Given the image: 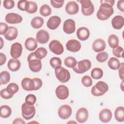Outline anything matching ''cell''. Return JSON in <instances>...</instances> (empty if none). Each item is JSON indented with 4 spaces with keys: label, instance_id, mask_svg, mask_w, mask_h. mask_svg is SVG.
Listing matches in <instances>:
<instances>
[{
    "label": "cell",
    "instance_id": "1",
    "mask_svg": "<svg viewBox=\"0 0 124 124\" xmlns=\"http://www.w3.org/2000/svg\"><path fill=\"white\" fill-rule=\"evenodd\" d=\"M101 5L98 10L96 16L97 18L102 21L108 19L114 13L113 6L115 1L113 0H101Z\"/></svg>",
    "mask_w": 124,
    "mask_h": 124
},
{
    "label": "cell",
    "instance_id": "2",
    "mask_svg": "<svg viewBox=\"0 0 124 124\" xmlns=\"http://www.w3.org/2000/svg\"><path fill=\"white\" fill-rule=\"evenodd\" d=\"M30 69L33 72H38L42 68V62L40 60L37 59L34 52L30 53L27 58Z\"/></svg>",
    "mask_w": 124,
    "mask_h": 124
},
{
    "label": "cell",
    "instance_id": "3",
    "mask_svg": "<svg viewBox=\"0 0 124 124\" xmlns=\"http://www.w3.org/2000/svg\"><path fill=\"white\" fill-rule=\"evenodd\" d=\"M108 90V85L103 81H99L92 87L91 93L94 96H100L104 95Z\"/></svg>",
    "mask_w": 124,
    "mask_h": 124
},
{
    "label": "cell",
    "instance_id": "4",
    "mask_svg": "<svg viewBox=\"0 0 124 124\" xmlns=\"http://www.w3.org/2000/svg\"><path fill=\"white\" fill-rule=\"evenodd\" d=\"M55 74L58 80L62 83L67 82L70 78V74L69 71L61 66L55 68Z\"/></svg>",
    "mask_w": 124,
    "mask_h": 124
},
{
    "label": "cell",
    "instance_id": "5",
    "mask_svg": "<svg viewBox=\"0 0 124 124\" xmlns=\"http://www.w3.org/2000/svg\"><path fill=\"white\" fill-rule=\"evenodd\" d=\"M91 62L89 60L84 59L77 62L73 70L76 73L83 74L88 71L91 68Z\"/></svg>",
    "mask_w": 124,
    "mask_h": 124
},
{
    "label": "cell",
    "instance_id": "6",
    "mask_svg": "<svg viewBox=\"0 0 124 124\" xmlns=\"http://www.w3.org/2000/svg\"><path fill=\"white\" fill-rule=\"evenodd\" d=\"M22 117L26 120L32 119L35 114V108L33 105H29L24 103L21 106Z\"/></svg>",
    "mask_w": 124,
    "mask_h": 124
},
{
    "label": "cell",
    "instance_id": "7",
    "mask_svg": "<svg viewBox=\"0 0 124 124\" xmlns=\"http://www.w3.org/2000/svg\"><path fill=\"white\" fill-rule=\"evenodd\" d=\"M79 2L81 4V12L83 15L90 16L93 14L94 8L90 0H81Z\"/></svg>",
    "mask_w": 124,
    "mask_h": 124
},
{
    "label": "cell",
    "instance_id": "8",
    "mask_svg": "<svg viewBox=\"0 0 124 124\" xmlns=\"http://www.w3.org/2000/svg\"><path fill=\"white\" fill-rule=\"evenodd\" d=\"M50 50L56 55L62 54L64 51V48L62 45L60 41L57 40H53L48 45Z\"/></svg>",
    "mask_w": 124,
    "mask_h": 124
},
{
    "label": "cell",
    "instance_id": "9",
    "mask_svg": "<svg viewBox=\"0 0 124 124\" xmlns=\"http://www.w3.org/2000/svg\"><path fill=\"white\" fill-rule=\"evenodd\" d=\"M72 110L71 107L67 105H63L61 106L58 111V115L62 119L66 120L69 118L71 115Z\"/></svg>",
    "mask_w": 124,
    "mask_h": 124
},
{
    "label": "cell",
    "instance_id": "10",
    "mask_svg": "<svg viewBox=\"0 0 124 124\" xmlns=\"http://www.w3.org/2000/svg\"><path fill=\"white\" fill-rule=\"evenodd\" d=\"M55 93L58 98L61 100L67 99L69 94L68 88L64 85L58 86L56 89Z\"/></svg>",
    "mask_w": 124,
    "mask_h": 124
},
{
    "label": "cell",
    "instance_id": "11",
    "mask_svg": "<svg viewBox=\"0 0 124 124\" xmlns=\"http://www.w3.org/2000/svg\"><path fill=\"white\" fill-rule=\"evenodd\" d=\"M22 46L18 42L13 44L11 46L10 55L14 59H17L20 57L22 52Z\"/></svg>",
    "mask_w": 124,
    "mask_h": 124
},
{
    "label": "cell",
    "instance_id": "12",
    "mask_svg": "<svg viewBox=\"0 0 124 124\" xmlns=\"http://www.w3.org/2000/svg\"><path fill=\"white\" fill-rule=\"evenodd\" d=\"M63 31L66 34H70L74 33L76 31V24L72 19H67L63 23Z\"/></svg>",
    "mask_w": 124,
    "mask_h": 124
},
{
    "label": "cell",
    "instance_id": "13",
    "mask_svg": "<svg viewBox=\"0 0 124 124\" xmlns=\"http://www.w3.org/2000/svg\"><path fill=\"white\" fill-rule=\"evenodd\" d=\"M89 116L88 110L85 108H79L76 112V118L79 123H83L87 121Z\"/></svg>",
    "mask_w": 124,
    "mask_h": 124
},
{
    "label": "cell",
    "instance_id": "14",
    "mask_svg": "<svg viewBox=\"0 0 124 124\" xmlns=\"http://www.w3.org/2000/svg\"><path fill=\"white\" fill-rule=\"evenodd\" d=\"M5 20L6 22L9 24H18L22 21V17L16 13H9L7 14L5 17Z\"/></svg>",
    "mask_w": 124,
    "mask_h": 124
},
{
    "label": "cell",
    "instance_id": "15",
    "mask_svg": "<svg viewBox=\"0 0 124 124\" xmlns=\"http://www.w3.org/2000/svg\"><path fill=\"white\" fill-rule=\"evenodd\" d=\"M66 47L67 50L76 52L78 51L81 48L80 43L76 39H71L67 41L66 44Z\"/></svg>",
    "mask_w": 124,
    "mask_h": 124
},
{
    "label": "cell",
    "instance_id": "16",
    "mask_svg": "<svg viewBox=\"0 0 124 124\" xmlns=\"http://www.w3.org/2000/svg\"><path fill=\"white\" fill-rule=\"evenodd\" d=\"M61 23V19L58 16H51L47 21V27L50 30H55L58 28Z\"/></svg>",
    "mask_w": 124,
    "mask_h": 124
},
{
    "label": "cell",
    "instance_id": "17",
    "mask_svg": "<svg viewBox=\"0 0 124 124\" xmlns=\"http://www.w3.org/2000/svg\"><path fill=\"white\" fill-rule=\"evenodd\" d=\"M36 39L39 43L42 44H46L49 39V33L45 30H40L36 33Z\"/></svg>",
    "mask_w": 124,
    "mask_h": 124
},
{
    "label": "cell",
    "instance_id": "18",
    "mask_svg": "<svg viewBox=\"0 0 124 124\" xmlns=\"http://www.w3.org/2000/svg\"><path fill=\"white\" fill-rule=\"evenodd\" d=\"M65 10L68 14L73 15L78 13L79 11V6L76 1H70L67 3Z\"/></svg>",
    "mask_w": 124,
    "mask_h": 124
},
{
    "label": "cell",
    "instance_id": "19",
    "mask_svg": "<svg viewBox=\"0 0 124 124\" xmlns=\"http://www.w3.org/2000/svg\"><path fill=\"white\" fill-rule=\"evenodd\" d=\"M112 116L111 110L108 108H104L102 109L99 114V120L103 123H107L109 122Z\"/></svg>",
    "mask_w": 124,
    "mask_h": 124
},
{
    "label": "cell",
    "instance_id": "20",
    "mask_svg": "<svg viewBox=\"0 0 124 124\" xmlns=\"http://www.w3.org/2000/svg\"><path fill=\"white\" fill-rule=\"evenodd\" d=\"M106 44L104 40L102 39H97L92 44V48L94 52H99L105 50Z\"/></svg>",
    "mask_w": 124,
    "mask_h": 124
},
{
    "label": "cell",
    "instance_id": "21",
    "mask_svg": "<svg viewBox=\"0 0 124 124\" xmlns=\"http://www.w3.org/2000/svg\"><path fill=\"white\" fill-rule=\"evenodd\" d=\"M22 88L27 91L34 90V83L33 79L29 78H25L21 81Z\"/></svg>",
    "mask_w": 124,
    "mask_h": 124
},
{
    "label": "cell",
    "instance_id": "22",
    "mask_svg": "<svg viewBox=\"0 0 124 124\" xmlns=\"http://www.w3.org/2000/svg\"><path fill=\"white\" fill-rule=\"evenodd\" d=\"M112 27L116 30H120L124 25V19L122 16L118 15L114 16L111 20Z\"/></svg>",
    "mask_w": 124,
    "mask_h": 124
},
{
    "label": "cell",
    "instance_id": "23",
    "mask_svg": "<svg viewBox=\"0 0 124 124\" xmlns=\"http://www.w3.org/2000/svg\"><path fill=\"white\" fill-rule=\"evenodd\" d=\"M77 36L78 39L81 41H85L88 39L90 36V31L88 28L82 27L77 31Z\"/></svg>",
    "mask_w": 124,
    "mask_h": 124
},
{
    "label": "cell",
    "instance_id": "24",
    "mask_svg": "<svg viewBox=\"0 0 124 124\" xmlns=\"http://www.w3.org/2000/svg\"><path fill=\"white\" fill-rule=\"evenodd\" d=\"M18 35L17 29L13 26H9V29L4 35L5 39L9 41H12L16 38Z\"/></svg>",
    "mask_w": 124,
    "mask_h": 124
},
{
    "label": "cell",
    "instance_id": "25",
    "mask_svg": "<svg viewBox=\"0 0 124 124\" xmlns=\"http://www.w3.org/2000/svg\"><path fill=\"white\" fill-rule=\"evenodd\" d=\"M25 46L29 51L34 50L37 47V40L33 37L28 38L25 42Z\"/></svg>",
    "mask_w": 124,
    "mask_h": 124
},
{
    "label": "cell",
    "instance_id": "26",
    "mask_svg": "<svg viewBox=\"0 0 124 124\" xmlns=\"http://www.w3.org/2000/svg\"><path fill=\"white\" fill-rule=\"evenodd\" d=\"M21 66V63L17 59H11L8 61L7 66L10 70L13 72L17 71L19 69Z\"/></svg>",
    "mask_w": 124,
    "mask_h": 124
},
{
    "label": "cell",
    "instance_id": "27",
    "mask_svg": "<svg viewBox=\"0 0 124 124\" xmlns=\"http://www.w3.org/2000/svg\"><path fill=\"white\" fill-rule=\"evenodd\" d=\"M114 116L116 120L119 122L124 121V108L123 106L117 107L114 112Z\"/></svg>",
    "mask_w": 124,
    "mask_h": 124
},
{
    "label": "cell",
    "instance_id": "28",
    "mask_svg": "<svg viewBox=\"0 0 124 124\" xmlns=\"http://www.w3.org/2000/svg\"><path fill=\"white\" fill-rule=\"evenodd\" d=\"M44 23V19L40 16H36L33 18L31 22V26L34 29H39L42 27Z\"/></svg>",
    "mask_w": 124,
    "mask_h": 124
},
{
    "label": "cell",
    "instance_id": "29",
    "mask_svg": "<svg viewBox=\"0 0 124 124\" xmlns=\"http://www.w3.org/2000/svg\"><path fill=\"white\" fill-rule=\"evenodd\" d=\"M12 113L11 108L7 105H2L0 107V116L1 118H7Z\"/></svg>",
    "mask_w": 124,
    "mask_h": 124
},
{
    "label": "cell",
    "instance_id": "30",
    "mask_svg": "<svg viewBox=\"0 0 124 124\" xmlns=\"http://www.w3.org/2000/svg\"><path fill=\"white\" fill-rule=\"evenodd\" d=\"M37 10V4L32 1H28L26 5L25 11L30 14L35 13Z\"/></svg>",
    "mask_w": 124,
    "mask_h": 124
},
{
    "label": "cell",
    "instance_id": "31",
    "mask_svg": "<svg viewBox=\"0 0 124 124\" xmlns=\"http://www.w3.org/2000/svg\"><path fill=\"white\" fill-rule=\"evenodd\" d=\"M108 44L111 48H114L118 46L119 45V38L115 34H110L108 38Z\"/></svg>",
    "mask_w": 124,
    "mask_h": 124
},
{
    "label": "cell",
    "instance_id": "32",
    "mask_svg": "<svg viewBox=\"0 0 124 124\" xmlns=\"http://www.w3.org/2000/svg\"><path fill=\"white\" fill-rule=\"evenodd\" d=\"M120 62L119 60L115 57H111L110 58L108 62V67L113 70H115L118 69L119 67V66L120 65Z\"/></svg>",
    "mask_w": 124,
    "mask_h": 124
},
{
    "label": "cell",
    "instance_id": "33",
    "mask_svg": "<svg viewBox=\"0 0 124 124\" xmlns=\"http://www.w3.org/2000/svg\"><path fill=\"white\" fill-rule=\"evenodd\" d=\"M34 53L35 57L37 59L41 60L46 57L47 55V51L45 48L43 47H40L38 48L35 51V52H34Z\"/></svg>",
    "mask_w": 124,
    "mask_h": 124
},
{
    "label": "cell",
    "instance_id": "34",
    "mask_svg": "<svg viewBox=\"0 0 124 124\" xmlns=\"http://www.w3.org/2000/svg\"><path fill=\"white\" fill-rule=\"evenodd\" d=\"M10 80V74L6 71H3L0 73V81L1 85H5L9 82Z\"/></svg>",
    "mask_w": 124,
    "mask_h": 124
},
{
    "label": "cell",
    "instance_id": "35",
    "mask_svg": "<svg viewBox=\"0 0 124 124\" xmlns=\"http://www.w3.org/2000/svg\"><path fill=\"white\" fill-rule=\"evenodd\" d=\"M91 77L95 79H98L101 78L103 76V70L98 67L94 68L91 73Z\"/></svg>",
    "mask_w": 124,
    "mask_h": 124
},
{
    "label": "cell",
    "instance_id": "36",
    "mask_svg": "<svg viewBox=\"0 0 124 124\" xmlns=\"http://www.w3.org/2000/svg\"><path fill=\"white\" fill-rule=\"evenodd\" d=\"M40 13L43 16L46 17L51 14V9L47 4H44L40 7Z\"/></svg>",
    "mask_w": 124,
    "mask_h": 124
},
{
    "label": "cell",
    "instance_id": "37",
    "mask_svg": "<svg viewBox=\"0 0 124 124\" xmlns=\"http://www.w3.org/2000/svg\"><path fill=\"white\" fill-rule=\"evenodd\" d=\"M77 62L76 59L73 57H67L64 61L65 65L69 68H73L77 64Z\"/></svg>",
    "mask_w": 124,
    "mask_h": 124
},
{
    "label": "cell",
    "instance_id": "38",
    "mask_svg": "<svg viewBox=\"0 0 124 124\" xmlns=\"http://www.w3.org/2000/svg\"><path fill=\"white\" fill-rule=\"evenodd\" d=\"M6 90L10 93L14 94L18 91L19 87L18 85L15 83H11L7 86Z\"/></svg>",
    "mask_w": 124,
    "mask_h": 124
},
{
    "label": "cell",
    "instance_id": "39",
    "mask_svg": "<svg viewBox=\"0 0 124 124\" xmlns=\"http://www.w3.org/2000/svg\"><path fill=\"white\" fill-rule=\"evenodd\" d=\"M108 57V54L105 51H102L98 53L96 56V59L97 61L100 62H106Z\"/></svg>",
    "mask_w": 124,
    "mask_h": 124
},
{
    "label": "cell",
    "instance_id": "40",
    "mask_svg": "<svg viewBox=\"0 0 124 124\" xmlns=\"http://www.w3.org/2000/svg\"><path fill=\"white\" fill-rule=\"evenodd\" d=\"M49 63L52 68H55L62 65V61L60 58L54 57L50 59Z\"/></svg>",
    "mask_w": 124,
    "mask_h": 124
},
{
    "label": "cell",
    "instance_id": "41",
    "mask_svg": "<svg viewBox=\"0 0 124 124\" xmlns=\"http://www.w3.org/2000/svg\"><path fill=\"white\" fill-rule=\"evenodd\" d=\"M112 53L113 55L116 57L123 58L124 48L122 46H118L116 47L113 49Z\"/></svg>",
    "mask_w": 124,
    "mask_h": 124
},
{
    "label": "cell",
    "instance_id": "42",
    "mask_svg": "<svg viewBox=\"0 0 124 124\" xmlns=\"http://www.w3.org/2000/svg\"><path fill=\"white\" fill-rule=\"evenodd\" d=\"M81 83L85 87H90L93 84V80L91 78L88 76H84L81 78Z\"/></svg>",
    "mask_w": 124,
    "mask_h": 124
},
{
    "label": "cell",
    "instance_id": "43",
    "mask_svg": "<svg viewBox=\"0 0 124 124\" xmlns=\"http://www.w3.org/2000/svg\"><path fill=\"white\" fill-rule=\"evenodd\" d=\"M36 101V97L33 94H29L25 98V103L29 105H33Z\"/></svg>",
    "mask_w": 124,
    "mask_h": 124
},
{
    "label": "cell",
    "instance_id": "44",
    "mask_svg": "<svg viewBox=\"0 0 124 124\" xmlns=\"http://www.w3.org/2000/svg\"><path fill=\"white\" fill-rule=\"evenodd\" d=\"M0 94L1 97L5 99H10L14 95V94H11L9 93H8L6 90V88L3 89L1 90L0 92Z\"/></svg>",
    "mask_w": 124,
    "mask_h": 124
},
{
    "label": "cell",
    "instance_id": "45",
    "mask_svg": "<svg viewBox=\"0 0 124 124\" xmlns=\"http://www.w3.org/2000/svg\"><path fill=\"white\" fill-rule=\"evenodd\" d=\"M3 6L6 9H11L14 7L15 2L13 0H5L3 2Z\"/></svg>",
    "mask_w": 124,
    "mask_h": 124
},
{
    "label": "cell",
    "instance_id": "46",
    "mask_svg": "<svg viewBox=\"0 0 124 124\" xmlns=\"http://www.w3.org/2000/svg\"><path fill=\"white\" fill-rule=\"evenodd\" d=\"M64 1L63 0H51L50 3L53 7L55 8H60L63 6Z\"/></svg>",
    "mask_w": 124,
    "mask_h": 124
},
{
    "label": "cell",
    "instance_id": "47",
    "mask_svg": "<svg viewBox=\"0 0 124 124\" xmlns=\"http://www.w3.org/2000/svg\"><path fill=\"white\" fill-rule=\"evenodd\" d=\"M33 81H34V91H37L39 89H40L41 87L42 86V84H43V82L42 80L39 78H32Z\"/></svg>",
    "mask_w": 124,
    "mask_h": 124
},
{
    "label": "cell",
    "instance_id": "48",
    "mask_svg": "<svg viewBox=\"0 0 124 124\" xmlns=\"http://www.w3.org/2000/svg\"><path fill=\"white\" fill-rule=\"evenodd\" d=\"M9 29V27L5 23H0V34L5 35Z\"/></svg>",
    "mask_w": 124,
    "mask_h": 124
},
{
    "label": "cell",
    "instance_id": "49",
    "mask_svg": "<svg viewBox=\"0 0 124 124\" xmlns=\"http://www.w3.org/2000/svg\"><path fill=\"white\" fill-rule=\"evenodd\" d=\"M28 2V0H21L17 2V7L18 8L22 11H25L26 5Z\"/></svg>",
    "mask_w": 124,
    "mask_h": 124
},
{
    "label": "cell",
    "instance_id": "50",
    "mask_svg": "<svg viewBox=\"0 0 124 124\" xmlns=\"http://www.w3.org/2000/svg\"><path fill=\"white\" fill-rule=\"evenodd\" d=\"M124 63L123 62L121 63L118 68V72L120 78L123 80H124Z\"/></svg>",
    "mask_w": 124,
    "mask_h": 124
},
{
    "label": "cell",
    "instance_id": "51",
    "mask_svg": "<svg viewBox=\"0 0 124 124\" xmlns=\"http://www.w3.org/2000/svg\"><path fill=\"white\" fill-rule=\"evenodd\" d=\"M117 7L119 10H120L122 12H124V1L123 0H119L117 2Z\"/></svg>",
    "mask_w": 124,
    "mask_h": 124
},
{
    "label": "cell",
    "instance_id": "52",
    "mask_svg": "<svg viewBox=\"0 0 124 124\" xmlns=\"http://www.w3.org/2000/svg\"><path fill=\"white\" fill-rule=\"evenodd\" d=\"M0 65L1 66L5 63L6 61V57L4 54L2 53H0Z\"/></svg>",
    "mask_w": 124,
    "mask_h": 124
},
{
    "label": "cell",
    "instance_id": "53",
    "mask_svg": "<svg viewBox=\"0 0 124 124\" xmlns=\"http://www.w3.org/2000/svg\"><path fill=\"white\" fill-rule=\"evenodd\" d=\"M13 124H25L26 122L22 119L20 118H17L15 119L14 121L13 122Z\"/></svg>",
    "mask_w": 124,
    "mask_h": 124
},
{
    "label": "cell",
    "instance_id": "54",
    "mask_svg": "<svg viewBox=\"0 0 124 124\" xmlns=\"http://www.w3.org/2000/svg\"><path fill=\"white\" fill-rule=\"evenodd\" d=\"M0 42H1V44H0V49H2V47H3V40H2V38L0 37Z\"/></svg>",
    "mask_w": 124,
    "mask_h": 124
},
{
    "label": "cell",
    "instance_id": "55",
    "mask_svg": "<svg viewBox=\"0 0 124 124\" xmlns=\"http://www.w3.org/2000/svg\"><path fill=\"white\" fill-rule=\"evenodd\" d=\"M39 123L38 122H29V124H30V123Z\"/></svg>",
    "mask_w": 124,
    "mask_h": 124
},
{
    "label": "cell",
    "instance_id": "56",
    "mask_svg": "<svg viewBox=\"0 0 124 124\" xmlns=\"http://www.w3.org/2000/svg\"><path fill=\"white\" fill-rule=\"evenodd\" d=\"M71 123V122H68L67 123ZM72 123H77L76 122H72Z\"/></svg>",
    "mask_w": 124,
    "mask_h": 124
}]
</instances>
